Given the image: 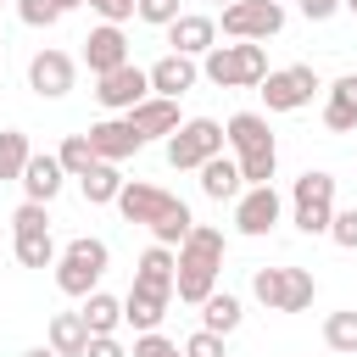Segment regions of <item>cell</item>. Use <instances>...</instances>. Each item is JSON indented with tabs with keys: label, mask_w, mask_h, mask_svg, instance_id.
Listing matches in <instances>:
<instances>
[{
	"label": "cell",
	"mask_w": 357,
	"mask_h": 357,
	"mask_svg": "<svg viewBox=\"0 0 357 357\" xmlns=\"http://www.w3.org/2000/svg\"><path fill=\"white\" fill-rule=\"evenodd\" d=\"M134 6H151V0H134Z\"/></svg>",
	"instance_id": "cell-44"
},
{
	"label": "cell",
	"mask_w": 357,
	"mask_h": 357,
	"mask_svg": "<svg viewBox=\"0 0 357 357\" xmlns=\"http://www.w3.org/2000/svg\"><path fill=\"white\" fill-rule=\"evenodd\" d=\"M340 11H351V17H357V0H340Z\"/></svg>",
	"instance_id": "cell-42"
},
{
	"label": "cell",
	"mask_w": 357,
	"mask_h": 357,
	"mask_svg": "<svg viewBox=\"0 0 357 357\" xmlns=\"http://www.w3.org/2000/svg\"><path fill=\"white\" fill-rule=\"evenodd\" d=\"M218 6H234V0H218Z\"/></svg>",
	"instance_id": "cell-43"
},
{
	"label": "cell",
	"mask_w": 357,
	"mask_h": 357,
	"mask_svg": "<svg viewBox=\"0 0 357 357\" xmlns=\"http://www.w3.org/2000/svg\"><path fill=\"white\" fill-rule=\"evenodd\" d=\"M50 6H56V11H61V17H67V11H78V6H84V0H50Z\"/></svg>",
	"instance_id": "cell-40"
},
{
	"label": "cell",
	"mask_w": 357,
	"mask_h": 357,
	"mask_svg": "<svg viewBox=\"0 0 357 357\" xmlns=\"http://www.w3.org/2000/svg\"><path fill=\"white\" fill-rule=\"evenodd\" d=\"M324 346H329V351L357 357V307H340V312H329V318H324Z\"/></svg>",
	"instance_id": "cell-27"
},
{
	"label": "cell",
	"mask_w": 357,
	"mask_h": 357,
	"mask_svg": "<svg viewBox=\"0 0 357 357\" xmlns=\"http://www.w3.org/2000/svg\"><path fill=\"white\" fill-rule=\"evenodd\" d=\"M17 17H22L28 28H56V22H61V11H56L50 0H17Z\"/></svg>",
	"instance_id": "cell-32"
},
{
	"label": "cell",
	"mask_w": 357,
	"mask_h": 357,
	"mask_svg": "<svg viewBox=\"0 0 357 357\" xmlns=\"http://www.w3.org/2000/svg\"><path fill=\"white\" fill-rule=\"evenodd\" d=\"M251 296L268 312H307L318 296L312 268H251Z\"/></svg>",
	"instance_id": "cell-5"
},
{
	"label": "cell",
	"mask_w": 357,
	"mask_h": 357,
	"mask_svg": "<svg viewBox=\"0 0 357 357\" xmlns=\"http://www.w3.org/2000/svg\"><path fill=\"white\" fill-rule=\"evenodd\" d=\"M195 173H201V195H206V201H234V195L245 190L234 156H212V162H201Z\"/></svg>",
	"instance_id": "cell-21"
},
{
	"label": "cell",
	"mask_w": 357,
	"mask_h": 357,
	"mask_svg": "<svg viewBox=\"0 0 357 357\" xmlns=\"http://www.w3.org/2000/svg\"><path fill=\"white\" fill-rule=\"evenodd\" d=\"M0 50H6V45H0Z\"/></svg>",
	"instance_id": "cell-46"
},
{
	"label": "cell",
	"mask_w": 357,
	"mask_h": 357,
	"mask_svg": "<svg viewBox=\"0 0 357 357\" xmlns=\"http://www.w3.org/2000/svg\"><path fill=\"white\" fill-rule=\"evenodd\" d=\"M84 6H89L100 22H112V28H123V22L134 17V0H84Z\"/></svg>",
	"instance_id": "cell-35"
},
{
	"label": "cell",
	"mask_w": 357,
	"mask_h": 357,
	"mask_svg": "<svg viewBox=\"0 0 357 357\" xmlns=\"http://www.w3.org/2000/svg\"><path fill=\"white\" fill-rule=\"evenodd\" d=\"M33 229H50V206H39V201H22V206L11 212V234H33Z\"/></svg>",
	"instance_id": "cell-31"
},
{
	"label": "cell",
	"mask_w": 357,
	"mask_h": 357,
	"mask_svg": "<svg viewBox=\"0 0 357 357\" xmlns=\"http://www.w3.org/2000/svg\"><path fill=\"white\" fill-rule=\"evenodd\" d=\"M279 28H284V6L279 0H234V6H223V33L229 39L268 45Z\"/></svg>",
	"instance_id": "cell-9"
},
{
	"label": "cell",
	"mask_w": 357,
	"mask_h": 357,
	"mask_svg": "<svg viewBox=\"0 0 357 357\" xmlns=\"http://www.w3.org/2000/svg\"><path fill=\"white\" fill-rule=\"evenodd\" d=\"M56 162H61V173H67V178H84L100 156H95L89 134H67V139H61V151H56Z\"/></svg>",
	"instance_id": "cell-28"
},
{
	"label": "cell",
	"mask_w": 357,
	"mask_h": 357,
	"mask_svg": "<svg viewBox=\"0 0 357 357\" xmlns=\"http://www.w3.org/2000/svg\"><path fill=\"white\" fill-rule=\"evenodd\" d=\"M329 218H335V178L324 167H307L290 190V223L301 234H329Z\"/></svg>",
	"instance_id": "cell-6"
},
{
	"label": "cell",
	"mask_w": 357,
	"mask_h": 357,
	"mask_svg": "<svg viewBox=\"0 0 357 357\" xmlns=\"http://www.w3.org/2000/svg\"><path fill=\"white\" fill-rule=\"evenodd\" d=\"M223 251H229L223 229H212V223H195V229L184 234V245L173 251V296H178V301H190V307H201V301L218 290Z\"/></svg>",
	"instance_id": "cell-1"
},
{
	"label": "cell",
	"mask_w": 357,
	"mask_h": 357,
	"mask_svg": "<svg viewBox=\"0 0 357 357\" xmlns=\"http://www.w3.org/2000/svg\"><path fill=\"white\" fill-rule=\"evenodd\" d=\"M212 156H223V123H218V117H184V123L167 134V167L190 173V167H201V162H212Z\"/></svg>",
	"instance_id": "cell-7"
},
{
	"label": "cell",
	"mask_w": 357,
	"mask_h": 357,
	"mask_svg": "<svg viewBox=\"0 0 357 357\" xmlns=\"http://www.w3.org/2000/svg\"><path fill=\"white\" fill-rule=\"evenodd\" d=\"M106 268H112V245L95 240V234H78V240H67V245L56 251V290L84 301L89 290H100Z\"/></svg>",
	"instance_id": "cell-3"
},
{
	"label": "cell",
	"mask_w": 357,
	"mask_h": 357,
	"mask_svg": "<svg viewBox=\"0 0 357 357\" xmlns=\"http://www.w3.org/2000/svg\"><path fill=\"white\" fill-rule=\"evenodd\" d=\"M223 145L234 151L245 184H273V173H279V145H273V128H268L262 112H234V117L223 123Z\"/></svg>",
	"instance_id": "cell-2"
},
{
	"label": "cell",
	"mask_w": 357,
	"mask_h": 357,
	"mask_svg": "<svg viewBox=\"0 0 357 357\" xmlns=\"http://www.w3.org/2000/svg\"><path fill=\"white\" fill-rule=\"evenodd\" d=\"M173 307V284H151V279H134L128 296H123V324H134L139 335H151Z\"/></svg>",
	"instance_id": "cell-14"
},
{
	"label": "cell",
	"mask_w": 357,
	"mask_h": 357,
	"mask_svg": "<svg viewBox=\"0 0 357 357\" xmlns=\"http://www.w3.org/2000/svg\"><path fill=\"white\" fill-rule=\"evenodd\" d=\"M329 100L346 106V112H357V73H340V78L329 84Z\"/></svg>",
	"instance_id": "cell-37"
},
{
	"label": "cell",
	"mask_w": 357,
	"mask_h": 357,
	"mask_svg": "<svg viewBox=\"0 0 357 357\" xmlns=\"http://www.w3.org/2000/svg\"><path fill=\"white\" fill-rule=\"evenodd\" d=\"M184 123V112H178V100H162V95H145L134 112H128V128L139 134V139H167L173 128Z\"/></svg>",
	"instance_id": "cell-18"
},
{
	"label": "cell",
	"mask_w": 357,
	"mask_h": 357,
	"mask_svg": "<svg viewBox=\"0 0 357 357\" xmlns=\"http://www.w3.org/2000/svg\"><path fill=\"white\" fill-rule=\"evenodd\" d=\"M324 128H329V134H351V128H357V112H346V106L324 100Z\"/></svg>",
	"instance_id": "cell-36"
},
{
	"label": "cell",
	"mask_w": 357,
	"mask_h": 357,
	"mask_svg": "<svg viewBox=\"0 0 357 357\" xmlns=\"http://www.w3.org/2000/svg\"><path fill=\"white\" fill-rule=\"evenodd\" d=\"M56 357H84V346H89V329H84V318L78 312H50V340H45Z\"/></svg>",
	"instance_id": "cell-24"
},
{
	"label": "cell",
	"mask_w": 357,
	"mask_h": 357,
	"mask_svg": "<svg viewBox=\"0 0 357 357\" xmlns=\"http://www.w3.org/2000/svg\"><path fill=\"white\" fill-rule=\"evenodd\" d=\"M128 357H184V351H178L162 329H151V335H139V340H134V351H128Z\"/></svg>",
	"instance_id": "cell-34"
},
{
	"label": "cell",
	"mask_w": 357,
	"mask_h": 357,
	"mask_svg": "<svg viewBox=\"0 0 357 357\" xmlns=\"http://www.w3.org/2000/svg\"><path fill=\"white\" fill-rule=\"evenodd\" d=\"M279 218H284V201H279V190H273V184H245V190L234 195V229H240L245 240L273 234V229H279Z\"/></svg>",
	"instance_id": "cell-10"
},
{
	"label": "cell",
	"mask_w": 357,
	"mask_h": 357,
	"mask_svg": "<svg viewBox=\"0 0 357 357\" xmlns=\"http://www.w3.org/2000/svg\"><path fill=\"white\" fill-rule=\"evenodd\" d=\"M201 78L218 84V89H257L268 78V50L251 45V39H234V45H212L201 56Z\"/></svg>",
	"instance_id": "cell-4"
},
{
	"label": "cell",
	"mask_w": 357,
	"mask_h": 357,
	"mask_svg": "<svg viewBox=\"0 0 357 357\" xmlns=\"http://www.w3.org/2000/svg\"><path fill=\"white\" fill-rule=\"evenodd\" d=\"M212 45H218V22H212L206 11H178V17L167 22V50H173V56L201 61Z\"/></svg>",
	"instance_id": "cell-15"
},
{
	"label": "cell",
	"mask_w": 357,
	"mask_h": 357,
	"mask_svg": "<svg viewBox=\"0 0 357 357\" xmlns=\"http://www.w3.org/2000/svg\"><path fill=\"white\" fill-rule=\"evenodd\" d=\"M17 184H22V195H28V201H39V206H50V201L61 195V184H67V173H61V162H56L50 151H33Z\"/></svg>",
	"instance_id": "cell-19"
},
{
	"label": "cell",
	"mask_w": 357,
	"mask_h": 357,
	"mask_svg": "<svg viewBox=\"0 0 357 357\" xmlns=\"http://www.w3.org/2000/svg\"><path fill=\"white\" fill-rule=\"evenodd\" d=\"M329 240H335L340 251H357V206H335V218H329Z\"/></svg>",
	"instance_id": "cell-30"
},
{
	"label": "cell",
	"mask_w": 357,
	"mask_h": 357,
	"mask_svg": "<svg viewBox=\"0 0 357 357\" xmlns=\"http://www.w3.org/2000/svg\"><path fill=\"white\" fill-rule=\"evenodd\" d=\"M11 6H17V0H11Z\"/></svg>",
	"instance_id": "cell-45"
},
{
	"label": "cell",
	"mask_w": 357,
	"mask_h": 357,
	"mask_svg": "<svg viewBox=\"0 0 357 357\" xmlns=\"http://www.w3.org/2000/svg\"><path fill=\"white\" fill-rule=\"evenodd\" d=\"M257 89H262L268 112H301V106H312V95H318L324 84H318V67L296 61V67H268V78H262Z\"/></svg>",
	"instance_id": "cell-8"
},
{
	"label": "cell",
	"mask_w": 357,
	"mask_h": 357,
	"mask_svg": "<svg viewBox=\"0 0 357 357\" xmlns=\"http://www.w3.org/2000/svg\"><path fill=\"white\" fill-rule=\"evenodd\" d=\"M296 6H301V17H307V22H329V17L340 11V0H296Z\"/></svg>",
	"instance_id": "cell-39"
},
{
	"label": "cell",
	"mask_w": 357,
	"mask_h": 357,
	"mask_svg": "<svg viewBox=\"0 0 357 357\" xmlns=\"http://www.w3.org/2000/svg\"><path fill=\"white\" fill-rule=\"evenodd\" d=\"M78 318H84V329H89V335H117V324H123V296L89 290V296H84V307H78Z\"/></svg>",
	"instance_id": "cell-22"
},
{
	"label": "cell",
	"mask_w": 357,
	"mask_h": 357,
	"mask_svg": "<svg viewBox=\"0 0 357 357\" xmlns=\"http://www.w3.org/2000/svg\"><path fill=\"white\" fill-rule=\"evenodd\" d=\"M151 95V78H145V67H117V73H106V78H95V100L112 112V117H128L139 100Z\"/></svg>",
	"instance_id": "cell-13"
},
{
	"label": "cell",
	"mask_w": 357,
	"mask_h": 357,
	"mask_svg": "<svg viewBox=\"0 0 357 357\" xmlns=\"http://www.w3.org/2000/svg\"><path fill=\"white\" fill-rule=\"evenodd\" d=\"M11 251H17V262H22V268H56V240H50V229L17 234V240H11Z\"/></svg>",
	"instance_id": "cell-26"
},
{
	"label": "cell",
	"mask_w": 357,
	"mask_h": 357,
	"mask_svg": "<svg viewBox=\"0 0 357 357\" xmlns=\"http://www.w3.org/2000/svg\"><path fill=\"white\" fill-rule=\"evenodd\" d=\"M128 223H145V229H156L173 206H184L173 190H162V184H145V178H123V190H117V201H112Z\"/></svg>",
	"instance_id": "cell-11"
},
{
	"label": "cell",
	"mask_w": 357,
	"mask_h": 357,
	"mask_svg": "<svg viewBox=\"0 0 357 357\" xmlns=\"http://www.w3.org/2000/svg\"><path fill=\"white\" fill-rule=\"evenodd\" d=\"M240 318H245V307H240V296H229V290H212L206 301H201V329H212V335H234L240 329Z\"/></svg>",
	"instance_id": "cell-23"
},
{
	"label": "cell",
	"mask_w": 357,
	"mask_h": 357,
	"mask_svg": "<svg viewBox=\"0 0 357 357\" xmlns=\"http://www.w3.org/2000/svg\"><path fill=\"white\" fill-rule=\"evenodd\" d=\"M84 67H89L95 78H106V73L128 67V33H123V28H112V22L89 28V33H84Z\"/></svg>",
	"instance_id": "cell-16"
},
{
	"label": "cell",
	"mask_w": 357,
	"mask_h": 357,
	"mask_svg": "<svg viewBox=\"0 0 357 357\" xmlns=\"http://www.w3.org/2000/svg\"><path fill=\"white\" fill-rule=\"evenodd\" d=\"M89 145H95V156H100V162H112V167H117V162H128L145 139L128 128V117H106V123H95V128H89Z\"/></svg>",
	"instance_id": "cell-20"
},
{
	"label": "cell",
	"mask_w": 357,
	"mask_h": 357,
	"mask_svg": "<svg viewBox=\"0 0 357 357\" xmlns=\"http://www.w3.org/2000/svg\"><path fill=\"white\" fill-rule=\"evenodd\" d=\"M145 78H151V95H162V100H178L184 89H195V78H201V61H190V56H162V61H151L145 67Z\"/></svg>",
	"instance_id": "cell-17"
},
{
	"label": "cell",
	"mask_w": 357,
	"mask_h": 357,
	"mask_svg": "<svg viewBox=\"0 0 357 357\" xmlns=\"http://www.w3.org/2000/svg\"><path fill=\"white\" fill-rule=\"evenodd\" d=\"M28 156H33L28 134H22V128H0V178H22Z\"/></svg>",
	"instance_id": "cell-29"
},
{
	"label": "cell",
	"mask_w": 357,
	"mask_h": 357,
	"mask_svg": "<svg viewBox=\"0 0 357 357\" xmlns=\"http://www.w3.org/2000/svg\"><path fill=\"white\" fill-rule=\"evenodd\" d=\"M73 84H78V61H73L67 50H56V45L33 50V61H28V89H33L39 100H61Z\"/></svg>",
	"instance_id": "cell-12"
},
{
	"label": "cell",
	"mask_w": 357,
	"mask_h": 357,
	"mask_svg": "<svg viewBox=\"0 0 357 357\" xmlns=\"http://www.w3.org/2000/svg\"><path fill=\"white\" fill-rule=\"evenodd\" d=\"M178 351H184V357H229V351H223V335H212V329H195Z\"/></svg>",
	"instance_id": "cell-33"
},
{
	"label": "cell",
	"mask_w": 357,
	"mask_h": 357,
	"mask_svg": "<svg viewBox=\"0 0 357 357\" xmlns=\"http://www.w3.org/2000/svg\"><path fill=\"white\" fill-rule=\"evenodd\" d=\"M22 357H56V351H50V346H28Z\"/></svg>",
	"instance_id": "cell-41"
},
{
	"label": "cell",
	"mask_w": 357,
	"mask_h": 357,
	"mask_svg": "<svg viewBox=\"0 0 357 357\" xmlns=\"http://www.w3.org/2000/svg\"><path fill=\"white\" fill-rule=\"evenodd\" d=\"M78 190H84V201H89V206H112V201H117V190H123V173H117L112 162H95V167L78 178Z\"/></svg>",
	"instance_id": "cell-25"
},
{
	"label": "cell",
	"mask_w": 357,
	"mask_h": 357,
	"mask_svg": "<svg viewBox=\"0 0 357 357\" xmlns=\"http://www.w3.org/2000/svg\"><path fill=\"white\" fill-rule=\"evenodd\" d=\"M84 357H128V346H123L117 335H89V346H84Z\"/></svg>",
	"instance_id": "cell-38"
}]
</instances>
